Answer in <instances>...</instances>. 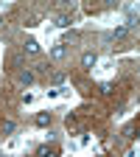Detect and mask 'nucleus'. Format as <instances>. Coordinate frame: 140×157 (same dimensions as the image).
Wrapping results in <instances>:
<instances>
[{
    "mask_svg": "<svg viewBox=\"0 0 140 157\" xmlns=\"http://www.w3.org/2000/svg\"><path fill=\"white\" fill-rule=\"evenodd\" d=\"M112 36H115V39H126V36H129V28H126V25H118Z\"/></svg>",
    "mask_w": 140,
    "mask_h": 157,
    "instance_id": "obj_4",
    "label": "nucleus"
},
{
    "mask_svg": "<svg viewBox=\"0 0 140 157\" xmlns=\"http://www.w3.org/2000/svg\"><path fill=\"white\" fill-rule=\"evenodd\" d=\"M56 25H59V28H65V25H70V17H59V20H56Z\"/></svg>",
    "mask_w": 140,
    "mask_h": 157,
    "instance_id": "obj_10",
    "label": "nucleus"
},
{
    "mask_svg": "<svg viewBox=\"0 0 140 157\" xmlns=\"http://www.w3.org/2000/svg\"><path fill=\"white\" fill-rule=\"evenodd\" d=\"M20 82H23V84H31V82H34V73H28V70H25L23 76H20Z\"/></svg>",
    "mask_w": 140,
    "mask_h": 157,
    "instance_id": "obj_9",
    "label": "nucleus"
},
{
    "mask_svg": "<svg viewBox=\"0 0 140 157\" xmlns=\"http://www.w3.org/2000/svg\"><path fill=\"white\" fill-rule=\"evenodd\" d=\"M0 28H3V20H0Z\"/></svg>",
    "mask_w": 140,
    "mask_h": 157,
    "instance_id": "obj_12",
    "label": "nucleus"
},
{
    "mask_svg": "<svg viewBox=\"0 0 140 157\" xmlns=\"http://www.w3.org/2000/svg\"><path fill=\"white\" fill-rule=\"evenodd\" d=\"M14 132V121H3L0 124V135H11Z\"/></svg>",
    "mask_w": 140,
    "mask_h": 157,
    "instance_id": "obj_5",
    "label": "nucleus"
},
{
    "mask_svg": "<svg viewBox=\"0 0 140 157\" xmlns=\"http://www.w3.org/2000/svg\"><path fill=\"white\" fill-rule=\"evenodd\" d=\"M123 135H126V137H137V129H134V126H126Z\"/></svg>",
    "mask_w": 140,
    "mask_h": 157,
    "instance_id": "obj_11",
    "label": "nucleus"
},
{
    "mask_svg": "<svg viewBox=\"0 0 140 157\" xmlns=\"http://www.w3.org/2000/svg\"><path fill=\"white\" fill-rule=\"evenodd\" d=\"M39 157H59V154H56V149H48V146H42V149H39Z\"/></svg>",
    "mask_w": 140,
    "mask_h": 157,
    "instance_id": "obj_7",
    "label": "nucleus"
},
{
    "mask_svg": "<svg viewBox=\"0 0 140 157\" xmlns=\"http://www.w3.org/2000/svg\"><path fill=\"white\" fill-rule=\"evenodd\" d=\"M51 82H53V84H62V82H65V73H59V70H56V73L51 76Z\"/></svg>",
    "mask_w": 140,
    "mask_h": 157,
    "instance_id": "obj_8",
    "label": "nucleus"
},
{
    "mask_svg": "<svg viewBox=\"0 0 140 157\" xmlns=\"http://www.w3.org/2000/svg\"><path fill=\"white\" fill-rule=\"evenodd\" d=\"M95 62H98V59H95V53H84V56H81V65H84V67H93Z\"/></svg>",
    "mask_w": 140,
    "mask_h": 157,
    "instance_id": "obj_3",
    "label": "nucleus"
},
{
    "mask_svg": "<svg viewBox=\"0 0 140 157\" xmlns=\"http://www.w3.org/2000/svg\"><path fill=\"white\" fill-rule=\"evenodd\" d=\"M51 124V112H39L36 115V126H48Z\"/></svg>",
    "mask_w": 140,
    "mask_h": 157,
    "instance_id": "obj_2",
    "label": "nucleus"
},
{
    "mask_svg": "<svg viewBox=\"0 0 140 157\" xmlns=\"http://www.w3.org/2000/svg\"><path fill=\"white\" fill-rule=\"evenodd\" d=\"M51 56L59 62V59H65V56H67V48H65L62 42H59V45H53V48H51Z\"/></svg>",
    "mask_w": 140,
    "mask_h": 157,
    "instance_id": "obj_1",
    "label": "nucleus"
},
{
    "mask_svg": "<svg viewBox=\"0 0 140 157\" xmlns=\"http://www.w3.org/2000/svg\"><path fill=\"white\" fill-rule=\"evenodd\" d=\"M25 51L28 53H39V42H36V39H28V42H25Z\"/></svg>",
    "mask_w": 140,
    "mask_h": 157,
    "instance_id": "obj_6",
    "label": "nucleus"
}]
</instances>
